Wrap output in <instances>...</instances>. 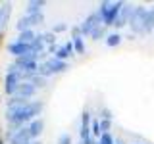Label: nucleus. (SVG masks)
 Here are the masks:
<instances>
[{"label":"nucleus","mask_w":154,"mask_h":144,"mask_svg":"<svg viewBox=\"0 0 154 144\" xmlns=\"http://www.w3.org/2000/svg\"><path fill=\"white\" fill-rule=\"evenodd\" d=\"M45 104L41 100H29V102L16 106V108H6V121L10 125V131H17V129L25 127V123H31L41 115Z\"/></svg>","instance_id":"1"},{"label":"nucleus","mask_w":154,"mask_h":144,"mask_svg":"<svg viewBox=\"0 0 154 144\" xmlns=\"http://www.w3.org/2000/svg\"><path fill=\"white\" fill-rule=\"evenodd\" d=\"M123 2H110V0H104V2L98 4V16L102 19V25L104 27H110L116 23V17H118L119 10H122Z\"/></svg>","instance_id":"2"},{"label":"nucleus","mask_w":154,"mask_h":144,"mask_svg":"<svg viewBox=\"0 0 154 144\" xmlns=\"http://www.w3.org/2000/svg\"><path fill=\"white\" fill-rule=\"evenodd\" d=\"M146 10L144 6H135L133 14H131V19H129L127 25L131 27V33L133 35H144V17H146Z\"/></svg>","instance_id":"3"},{"label":"nucleus","mask_w":154,"mask_h":144,"mask_svg":"<svg viewBox=\"0 0 154 144\" xmlns=\"http://www.w3.org/2000/svg\"><path fill=\"white\" fill-rule=\"evenodd\" d=\"M42 21H45V16H42V14H35V16H23V17L17 19L16 29H17L19 33H23V31H29V29H33L35 25H41Z\"/></svg>","instance_id":"4"},{"label":"nucleus","mask_w":154,"mask_h":144,"mask_svg":"<svg viewBox=\"0 0 154 144\" xmlns=\"http://www.w3.org/2000/svg\"><path fill=\"white\" fill-rule=\"evenodd\" d=\"M98 25H102V19H100L98 12L89 14V16H87V19L79 25V29H81V37H91V33H93Z\"/></svg>","instance_id":"5"},{"label":"nucleus","mask_w":154,"mask_h":144,"mask_svg":"<svg viewBox=\"0 0 154 144\" xmlns=\"http://www.w3.org/2000/svg\"><path fill=\"white\" fill-rule=\"evenodd\" d=\"M6 138H8V144H29L31 142V134H29L27 125L17 129V131H8Z\"/></svg>","instance_id":"6"},{"label":"nucleus","mask_w":154,"mask_h":144,"mask_svg":"<svg viewBox=\"0 0 154 144\" xmlns=\"http://www.w3.org/2000/svg\"><path fill=\"white\" fill-rule=\"evenodd\" d=\"M19 83H21V73H17V71H8L6 73V79H4V92L14 96L17 90Z\"/></svg>","instance_id":"7"},{"label":"nucleus","mask_w":154,"mask_h":144,"mask_svg":"<svg viewBox=\"0 0 154 144\" xmlns=\"http://www.w3.org/2000/svg\"><path fill=\"white\" fill-rule=\"evenodd\" d=\"M133 10H135V6H133V4H127V2H123V6H122V10H119V14H118V17H116V23H114V25L118 27V29L125 27V25L129 23V19H131V14H133Z\"/></svg>","instance_id":"8"},{"label":"nucleus","mask_w":154,"mask_h":144,"mask_svg":"<svg viewBox=\"0 0 154 144\" xmlns=\"http://www.w3.org/2000/svg\"><path fill=\"white\" fill-rule=\"evenodd\" d=\"M35 94H37V88H35V86L29 83V81H21L14 96H17V98H23V100H31Z\"/></svg>","instance_id":"9"},{"label":"nucleus","mask_w":154,"mask_h":144,"mask_svg":"<svg viewBox=\"0 0 154 144\" xmlns=\"http://www.w3.org/2000/svg\"><path fill=\"white\" fill-rule=\"evenodd\" d=\"M79 136H81V140H87V138L93 136V134H91V113H89V110H83V113H81Z\"/></svg>","instance_id":"10"},{"label":"nucleus","mask_w":154,"mask_h":144,"mask_svg":"<svg viewBox=\"0 0 154 144\" xmlns=\"http://www.w3.org/2000/svg\"><path fill=\"white\" fill-rule=\"evenodd\" d=\"M8 52L14 58H23V56L31 54V46H29V44H23V42L14 40V42H10V44H8Z\"/></svg>","instance_id":"11"},{"label":"nucleus","mask_w":154,"mask_h":144,"mask_svg":"<svg viewBox=\"0 0 154 144\" xmlns=\"http://www.w3.org/2000/svg\"><path fill=\"white\" fill-rule=\"evenodd\" d=\"M45 65L48 67V71H50L52 75H56V73H64V71L67 69V62H60V60H56L54 56L48 58V60H45Z\"/></svg>","instance_id":"12"},{"label":"nucleus","mask_w":154,"mask_h":144,"mask_svg":"<svg viewBox=\"0 0 154 144\" xmlns=\"http://www.w3.org/2000/svg\"><path fill=\"white\" fill-rule=\"evenodd\" d=\"M27 129H29V134H31V140H37L42 134V129H45V119H41V117L33 119L31 123H27Z\"/></svg>","instance_id":"13"},{"label":"nucleus","mask_w":154,"mask_h":144,"mask_svg":"<svg viewBox=\"0 0 154 144\" xmlns=\"http://www.w3.org/2000/svg\"><path fill=\"white\" fill-rule=\"evenodd\" d=\"M71 54H75V50H73V44H71V40H67L64 46H58L54 58H56V60H60V62H66Z\"/></svg>","instance_id":"14"},{"label":"nucleus","mask_w":154,"mask_h":144,"mask_svg":"<svg viewBox=\"0 0 154 144\" xmlns=\"http://www.w3.org/2000/svg\"><path fill=\"white\" fill-rule=\"evenodd\" d=\"M45 0H31L25 6V16H35V14H42V8H45Z\"/></svg>","instance_id":"15"},{"label":"nucleus","mask_w":154,"mask_h":144,"mask_svg":"<svg viewBox=\"0 0 154 144\" xmlns=\"http://www.w3.org/2000/svg\"><path fill=\"white\" fill-rule=\"evenodd\" d=\"M154 31V8L146 10V17H144V35H150Z\"/></svg>","instance_id":"16"},{"label":"nucleus","mask_w":154,"mask_h":144,"mask_svg":"<svg viewBox=\"0 0 154 144\" xmlns=\"http://www.w3.org/2000/svg\"><path fill=\"white\" fill-rule=\"evenodd\" d=\"M35 37H37V33L33 31V29H29V31L19 33V37L16 38V40H17V42H23V44H31V42L35 40Z\"/></svg>","instance_id":"17"},{"label":"nucleus","mask_w":154,"mask_h":144,"mask_svg":"<svg viewBox=\"0 0 154 144\" xmlns=\"http://www.w3.org/2000/svg\"><path fill=\"white\" fill-rule=\"evenodd\" d=\"M71 44H73V50H75V54H83L85 52V40H83V37H71Z\"/></svg>","instance_id":"18"},{"label":"nucleus","mask_w":154,"mask_h":144,"mask_svg":"<svg viewBox=\"0 0 154 144\" xmlns=\"http://www.w3.org/2000/svg\"><path fill=\"white\" fill-rule=\"evenodd\" d=\"M122 35L119 33H110V35H106V44L108 46H118L119 42H122Z\"/></svg>","instance_id":"19"},{"label":"nucleus","mask_w":154,"mask_h":144,"mask_svg":"<svg viewBox=\"0 0 154 144\" xmlns=\"http://www.w3.org/2000/svg\"><path fill=\"white\" fill-rule=\"evenodd\" d=\"M102 37H106V27L104 25H98L93 33H91V38H93V40H100Z\"/></svg>","instance_id":"20"},{"label":"nucleus","mask_w":154,"mask_h":144,"mask_svg":"<svg viewBox=\"0 0 154 144\" xmlns=\"http://www.w3.org/2000/svg\"><path fill=\"white\" fill-rule=\"evenodd\" d=\"M42 42L48 46H52V44H56V35L52 31H48V33H42Z\"/></svg>","instance_id":"21"},{"label":"nucleus","mask_w":154,"mask_h":144,"mask_svg":"<svg viewBox=\"0 0 154 144\" xmlns=\"http://www.w3.org/2000/svg\"><path fill=\"white\" fill-rule=\"evenodd\" d=\"M96 144H116V138L110 133H104V134L98 136V142H96Z\"/></svg>","instance_id":"22"},{"label":"nucleus","mask_w":154,"mask_h":144,"mask_svg":"<svg viewBox=\"0 0 154 144\" xmlns=\"http://www.w3.org/2000/svg\"><path fill=\"white\" fill-rule=\"evenodd\" d=\"M98 123H100V133H110V127H112V119H100L98 117Z\"/></svg>","instance_id":"23"},{"label":"nucleus","mask_w":154,"mask_h":144,"mask_svg":"<svg viewBox=\"0 0 154 144\" xmlns=\"http://www.w3.org/2000/svg\"><path fill=\"white\" fill-rule=\"evenodd\" d=\"M91 134H93V136H100V123H98V119H93V121H91Z\"/></svg>","instance_id":"24"},{"label":"nucleus","mask_w":154,"mask_h":144,"mask_svg":"<svg viewBox=\"0 0 154 144\" xmlns=\"http://www.w3.org/2000/svg\"><path fill=\"white\" fill-rule=\"evenodd\" d=\"M64 31H67V23H64V21L56 23V25L52 27V33H54V35H58V33H64Z\"/></svg>","instance_id":"25"},{"label":"nucleus","mask_w":154,"mask_h":144,"mask_svg":"<svg viewBox=\"0 0 154 144\" xmlns=\"http://www.w3.org/2000/svg\"><path fill=\"white\" fill-rule=\"evenodd\" d=\"M114 115H112V112H110L108 108H100V119H112Z\"/></svg>","instance_id":"26"},{"label":"nucleus","mask_w":154,"mask_h":144,"mask_svg":"<svg viewBox=\"0 0 154 144\" xmlns=\"http://www.w3.org/2000/svg\"><path fill=\"white\" fill-rule=\"evenodd\" d=\"M58 144H71V136L67 133L60 134V138H58Z\"/></svg>","instance_id":"27"},{"label":"nucleus","mask_w":154,"mask_h":144,"mask_svg":"<svg viewBox=\"0 0 154 144\" xmlns=\"http://www.w3.org/2000/svg\"><path fill=\"white\" fill-rule=\"evenodd\" d=\"M56 50H58V46H56V44L48 46V54H56Z\"/></svg>","instance_id":"28"},{"label":"nucleus","mask_w":154,"mask_h":144,"mask_svg":"<svg viewBox=\"0 0 154 144\" xmlns=\"http://www.w3.org/2000/svg\"><path fill=\"white\" fill-rule=\"evenodd\" d=\"M0 31H2V6H0Z\"/></svg>","instance_id":"29"},{"label":"nucleus","mask_w":154,"mask_h":144,"mask_svg":"<svg viewBox=\"0 0 154 144\" xmlns=\"http://www.w3.org/2000/svg\"><path fill=\"white\" fill-rule=\"evenodd\" d=\"M116 144H125V142L122 140V138H116Z\"/></svg>","instance_id":"30"},{"label":"nucleus","mask_w":154,"mask_h":144,"mask_svg":"<svg viewBox=\"0 0 154 144\" xmlns=\"http://www.w3.org/2000/svg\"><path fill=\"white\" fill-rule=\"evenodd\" d=\"M29 144H42V142H38V140H31Z\"/></svg>","instance_id":"31"}]
</instances>
